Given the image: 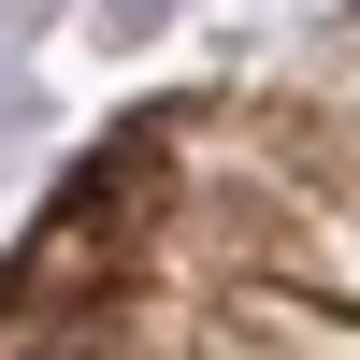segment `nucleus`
<instances>
[{"label":"nucleus","instance_id":"nucleus-1","mask_svg":"<svg viewBox=\"0 0 360 360\" xmlns=\"http://www.w3.org/2000/svg\"><path fill=\"white\" fill-rule=\"evenodd\" d=\"M159 29H173V0H101V29H86V44L130 58V44H159Z\"/></svg>","mask_w":360,"mask_h":360},{"label":"nucleus","instance_id":"nucleus-2","mask_svg":"<svg viewBox=\"0 0 360 360\" xmlns=\"http://www.w3.org/2000/svg\"><path fill=\"white\" fill-rule=\"evenodd\" d=\"M15 115H29V86H0V130H15Z\"/></svg>","mask_w":360,"mask_h":360}]
</instances>
